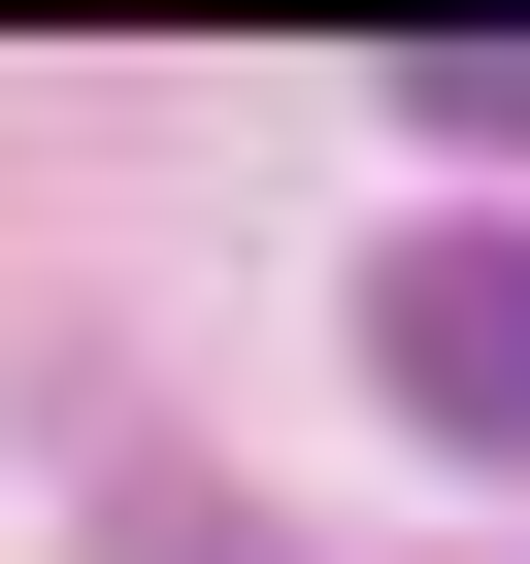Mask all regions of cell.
I'll return each mask as SVG.
<instances>
[{
  "instance_id": "1",
  "label": "cell",
  "mask_w": 530,
  "mask_h": 564,
  "mask_svg": "<svg viewBox=\"0 0 530 564\" xmlns=\"http://www.w3.org/2000/svg\"><path fill=\"white\" fill-rule=\"evenodd\" d=\"M365 366H398V432L530 465V232H398V300H365Z\"/></svg>"
},
{
  "instance_id": "2",
  "label": "cell",
  "mask_w": 530,
  "mask_h": 564,
  "mask_svg": "<svg viewBox=\"0 0 530 564\" xmlns=\"http://www.w3.org/2000/svg\"><path fill=\"white\" fill-rule=\"evenodd\" d=\"M398 100H431V133H497V166H530V34H398Z\"/></svg>"
}]
</instances>
